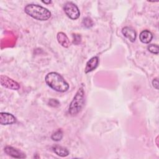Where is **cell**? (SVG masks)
Returning a JSON list of instances; mask_svg holds the SVG:
<instances>
[{"instance_id":"1","label":"cell","mask_w":159,"mask_h":159,"mask_svg":"<svg viewBox=\"0 0 159 159\" xmlns=\"http://www.w3.org/2000/svg\"><path fill=\"white\" fill-rule=\"evenodd\" d=\"M45 80L47 85L56 91L63 93L69 89L68 83L58 73H48L46 75Z\"/></svg>"},{"instance_id":"2","label":"cell","mask_w":159,"mask_h":159,"mask_svg":"<svg viewBox=\"0 0 159 159\" xmlns=\"http://www.w3.org/2000/svg\"><path fill=\"white\" fill-rule=\"evenodd\" d=\"M24 11L27 15L38 20H47L51 17V12L49 10L38 4H27Z\"/></svg>"},{"instance_id":"3","label":"cell","mask_w":159,"mask_h":159,"mask_svg":"<svg viewBox=\"0 0 159 159\" xmlns=\"http://www.w3.org/2000/svg\"><path fill=\"white\" fill-rule=\"evenodd\" d=\"M84 104V92L82 87H80L76 93L73 100L70 104L68 112L71 116L78 114L83 108Z\"/></svg>"},{"instance_id":"4","label":"cell","mask_w":159,"mask_h":159,"mask_svg":"<svg viewBox=\"0 0 159 159\" xmlns=\"http://www.w3.org/2000/svg\"><path fill=\"white\" fill-rule=\"evenodd\" d=\"M63 9L66 15L72 20L78 19L80 16V12L78 7L75 4L71 2H67L65 3Z\"/></svg>"},{"instance_id":"5","label":"cell","mask_w":159,"mask_h":159,"mask_svg":"<svg viewBox=\"0 0 159 159\" xmlns=\"http://www.w3.org/2000/svg\"><path fill=\"white\" fill-rule=\"evenodd\" d=\"M0 81L1 84L6 88L13 90H18L20 88V86L17 82L7 76L1 75Z\"/></svg>"},{"instance_id":"6","label":"cell","mask_w":159,"mask_h":159,"mask_svg":"<svg viewBox=\"0 0 159 159\" xmlns=\"http://www.w3.org/2000/svg\"><path fill=\"white\" fill-rule=\"evenodd\" d=\"M4 152L9 156L16 158H24L26 157L25 153L20 150L12 147L11 146H6L4 147Z\"/></svg>"},{"instance_id":"7","label":"cell","mask_w":159,"mask_h":159,"mask_svg":"<svg viewBox=\"0 0 159 159\" xmlns=\"http://www.w3.org/2000/svg\"><path fill=\"white\" fill-rule=\"evenodd\" d=\"M16 122V118L8 112L0 113V124L1 125H11Z\"/></svg>"},{"instance_id":"8","label":"cell","mask_w":159,"mask_h":159,"mask_svg":"<svg viewBox=\"0 0 159 159\" xmlns=\"http://www.w3.org/2000/svg\"><path fill=\"white\" fill-rule=\"evenodd\" d=\"M122 33L124 37L129 39L131 42H135L137 37V34L135 30L130 27H124L122 29Z\"/></svg>"},{"instance_id":"9","label":"cell","mask_w":159,"mask_h":159,"mask_svg":"<svg viewBox=\"0 0 159 159\" xmlns=\"http://www.w3.org/2000/svg\"><path fill=\"white\" fill-rule=\"evenodd\" d=\"M99 63V58L98 57H93L91 58H90L88 62L86 63L85 68H84V72L86 73H88L89 72H91L95 70Z\"/></svg>"},{"instance_id":"10","label":"cell","mask_w":159,"mask_h":159,"mask_svg":"<svg viewBox=\"0 0 159 159\" xmlns=\"http://www.w3.org/2000/svg\"><path fill=\"white\" fill-rule=\"evenodd\" d=\"M57 39L58 43L63 47L67 48L69 47L70 43V40H69L68 37H67V35L65 33H63L62 32H58L57 35Z\"/></svg>"},{"instance_id":"11","label":"cell","mask_w":159,"mask_h":159,"mask_svg":"<svg viewBox=\"0 0 159 159\" xmlns=\"http://www.w3.org/2000/svg\"><path fill=\"white\" fill-rule=\"evenodd\" d=\"M153 38V35L150 31L148 30H144L142 31L139 35L140 40L143 43H148L151 42Z\"/></svg>"},{"instance_id":"12","label":"cell","mask_w":159,"mask_h":159,"mask_svg":"<svg viewBox=\"0 0 159 159\" xmlns=\"http://www.w3.org/2000/svg\"><path fill=\"white\" fill-rule=\"evenodd\" d=\"M52 150L55 152V153L61 157H65L69 155V151L66 148H65L58 145L53 146Z\"/></svg>"},{"instance_id":"13","label":"cell","mask_w":159,"mask_h":159,"mask_svg":"<svg viewBox=\"0 0 159 159\" xmlns=\"http://www.w3.org/2000/svg\"><path fill=\"white\" fill-rule=\"evenodd\" d=\"M52 139L54 141L58 142L61 140V139L63 138V132L61 129H58V130H57L56 132H55L51 137Z\"/></svg>"},{"instance_id":"14","label":"cell","mask_w":159,"mask_h":159,"mask_svg":"<svg viewBox=\"0 0 159 159\" xmlns=\"http://www.w3.org/2000/svg\"><path fill=\"white\" fill-rule=\"evenodd\" d=\"M148 50L155 55L158 54V46L155 44H151L148 47Z\"/></svg>"},{"instance_id":"15","label":"cell","mask_w":159,"mask_h":159,"mask_svg":"<svg viewBox=\"0 0 159 159\" xmlns=\"http://www.w3.org/2000/svg\"><path fill=\"white\" fill-rule=\"evenodd\" d=\"M83 26L86 27H90L91 26H93V20L89 18V17H86V18H84L83 20V22H82Z\"/></svg>"},{"instance_id":"16","label":"cell","mask_w":159,"mask_h":159,"mask_svg":"<svg viewBox=\"0 0 159 159\" xmlns=\"http://www.w3.org/2000/svg\"><path fill=\"white\" fill-rule=\"evenodd\" d=\"M73 43L78 44L79 43H80L81 40V37L80 35H79V34H73Z\"/></svg>"},{"instance_id":"17","label":"cell","mask_w":159,"mask_h":159,"mask_svg":"<svg viewBox=\"0 0 159 159\" xmlns=\"http://www.w3.org/2000/svg\"><path fill=\"white\" fill-rule=\"evenodd\" d=\"M48 104L50 106H52V107H58L60 105V102L58 100L55 99H50V101H48Z\"/></svg>"},{"instance_id":"18","label":"cell","mask_w":159,"mask_h":159,"mask_svg":"<svg viewBox=\"0 0 159 159\" xmlns=\"http://www.w3.org/2000/svg\"><path fill=\"white\" fill-rule=\"evenodd\" d=\"M152 85L156 89H158V81L157 78H155L153 80Z\"/></svg>"},{"instance_id":"19","label":"cell","mask_w":159,"mask_h":159,"mask_svg":"<svg viewBox=\"0 0 159 159\" xmlns=\"http://www.w3.org/2000/svg\"><path fill=\"white\" fill-rule=\"evenodd\" d=\"M43 3H45V4H50V3H51L52 2V1H42Z\"/></svg>"}]
</instances>
